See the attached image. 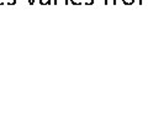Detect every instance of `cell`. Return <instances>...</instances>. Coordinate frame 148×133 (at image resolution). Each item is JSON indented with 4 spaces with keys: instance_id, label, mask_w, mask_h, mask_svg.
I'll use <instances>...</instances> for the list:
<instances>
[{
    "instance_id": "cell-3",
    "label": "cell",
    "mask_w": 148,
    "mask_h": 133,
    "mask_svg": "<svg viewBox=\"0 0 148 133\" xmlns=\"http://www.w3.org/2000/svg\"><path fill=\"white\" fill-rule=\"evenodd\" d=\"M71 3L74 4V5H80V4H82V0H71Z\"/></svg>"
},
{
    "instance_id": "cell-1",
    "label": "cell",
    "mask_w": 148,
    "mask_h": 133,
    "mask_svg": "<svg viewBox=\"0 0 148 133\" xmlns=\"http://www.w3.org/2000/svg\"><path fill=\"white\" fill-rule=\"evenodd\" d=\"M41 5H51L52 4V0H40Z\"/></svg>"
},
{
    "instance_id": "cell-2",
    "label": "cell",
    "mask_w": 148,
    "mask_h": 133,
    "mask_svg": "<svg viewBox=\"0 0 148 133\" xmlns=\"http://www.w3.org/2000/svg\"><path fill=\"white\" fill-rule=\"evenodd\" d=\"M135 1L136 0H122V3L125 4V5H132Z\"/></svg>"
},
{
    "instance_id": "cell-9",
    "label": "cell",
    "mask_w": 148,
    "mask_h": 133,
    "mask_svg": "<svg viewBox=\"0 0 148 133\" xmlns=\"http://www.w3.org/2000/svg\"><path fill=\"white\" fill-rule=\"evenodd\" d=\"M104 4H105V5H108V4H109V0H104Z\"/></svg>"
},
{
    "instance_id": "cell-8",
    "label": "cell",
    "mask_w": 148,
    "mask_h": 133,
    "mask_svg": "<svg viewBox=\"0 0 148 133\" xmlns=\"http://www.w3.org/2000/svg\"><path fill=\"white\" fill-rule=\"evenodd\" d=\"M112 4H114V5H116V4H117V0H112Z\"/></svg>"
},
{
    "instance_id": "cell-10",
    "label": "cell",
    "mask_w": 148,
    "mask_h": 133,
    "mask_svg": "<svg viewBox=\"0 0 148 133\" xmlns=\"http://www.w3.org/2000/svg\"><path fill=\"white\" fill-rule=\"evenodd\" d=\"M64 4H66V5H68V4H69V0H64Z\"/></svg>"
},
{
    "instance_id": "cell-6",
    "label": "cell",
    "mask_w": 148,
    "mask_h": 133,
    "mask_svg": "<svg viewBox=\"0 0 148 133\" xmlns=\"http://www.w3.org/2000/svg\"><path fill=\"white\" fill-rule=\"evenodd\" d=\"M27 1H29L30 5H34V4H35V0H27Z\"/></svg>"
},
{
    "instance_id": "cell-11",
    "label": "cell",
    "mask_w": 148,
    "mask_h": 133,
    "mask_svg": "<svg viewBox=\"0 0 148 133\" xmlns=\"http://www.w3.org/2000/svg\"><path fill=\"white\" fill-rule=\"evenodd\" d=\"M4 4V0H0V5H3Z\"/></svg>"
},
{
    "instance_id": "cell-5",
    "label": "cell",
    "mask_w": 148,
    "mask_h": 133,
    "mask_svg": "<svg viewBox=\"0 0 148 133\" xmlns=\"http://www.w3.org/2000/svg\"><path fill=\"white\" fill-rule=\"evenodd\" d=\"M92 4H94V0H88L86 5H92Z\"/></svg>"
},
{
    "instance_id": "cell-7",
    "label": "cell",
    "mask_w": 148,
    "mask_h": 133,
    "mask_svg": "<svg viewBox=\"0 0 148 133\" xmlns=\"http://www.w3.org/2000/svg\"><path fill=\"white\" fill-rule=\"evenodd\" d=\"M53 4L54 5H58V0H53Z\"/></svg>"
},
{
    "instance_id": "cell-4",
    "label": "cell",
    "mask_w": 148,
    "mask_h": 133,
    "mask_svg": "<svg viewBox=\"0 0 148 133\" xmlns=\"http://www.w3.org/2000/svg\"><path fill=\"white\" fill-rule=\"evenodd\" d=\"M6 4H8L9 6H10V5H11V6H12V5H16V0H9Z\"/></svg>"
}]
</instances>
